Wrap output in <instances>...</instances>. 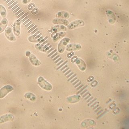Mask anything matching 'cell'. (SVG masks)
<instances>
[{"mask_svg":"<svg viewBox=\"0 0 129 129\" xmlns=\"http://www.w3.org/2000/svg\"><path fill=\"white\" fill-rule=\"evenodd\" d=\"M38 83L41 88L47 91H50L53 88L51 84L41 76L38 78Z\"/></svg>","mask_w":129,"mask_h":129,"instance_id":"1","label":"cell"},{"mask_svg":"<svg viewBox=\"0 0 129 129\" xmlns=\"http://www.w3.org/2000/svg\"><path fill=\"white\" fill-rule=\"evenodd\" d=\"M14 90L13 86L10 85L5 86L0 89V99H3L8 94Z\"/></svg>","mask_w":129,"mask_h":129,"instance_id":"2","label":"cell"},{"mask_svg":"<svg viewBox=\"0 0 129 129\" xmlns=\"http://www.w3.org/2000/svg\"><path fill=\"white\" fill-rule=\"evenodd\" d=\"M70 41V39L68 38H65L60 41L58 46V50L59 52L62 53L64 52L66 46H67Z\"/></svg>","mask_w":129,"mask_h":129,"instance_id":"3","label":"cell"},{"mask_svg":"<svg viewBox=\"0 0 129 129\" xmlns=\"http://www.w3.org/2000/svg\"><path fill=\"white\" fill-rule=\"evenodd\" d=\"M84 22L82 20H78L73 21L68 25V28L70 29H74L79 27L84 26Z\"/></svg>","mask_w":129,"mask_h":129,"instance_id":"4","label":"cell"},{"mask_svg":"<svg viewBox=\"0 0 129 129\" xmlns=\"http://www.w3.org/2000/svg\"><path fill=\"white\" fill-rule=\"evenodd\" d=\"M14 119V115L11 114H7L0 117V123L8 121H12Z\"/></svg>","mask_w":129,"mask_h":129,"instance_id":"5","label":"cell"},{"mask_svg":"<svg viewBox=\"0 0 129 129\" xmlns=\"http://www.w3.org/2000/svg\"><path fill=\"white\" fill-rule=\"evenodd\" d=\"M5 35L6 38H7L9 41L14 42L16 40V38L12 33L11 28L8 27L7 28L5 31Z\"/></svg>","mask_w":129,"mask_h":129,"instance_id":"6","label":"cell"},{"mask_svg":"<svg viewBox=\"0 0 129 129\" xmlns=\"http://www.w3.org/2000/svg\"><path fill=\"white\" fill-rule=\"evenodd\" d=\"M106 12L109 23L112 24L114 23L116 21V17L114 13L112 11L109 10H107Z\"/></svg>","mask_w":129,"mask_h":129,"instance_id":"7","label":"cell"},{"mask_svg":"<svg viewBox=\"0 0 129 129\" xmlns=\"http://www.w3.org/2000/svg\"><path fill=\"white\" fill-rule=\"evenodd\" d=\"M81 48V46L78 44H70L67 46L66 50L68 51L78 50Z\"/></svg>","mask_w":129,"mask_h":129,"instance_id":"8","label":"cell"},{"mask_svg":"<svg viewBox=\"0 0 129 129\" xmlns=\"http://www.w3.org/2000/svg\"><path fill=\"white\" fill-rule=\"evenodd\" d=\"M53 23L55 25L60 24V25H64L66 26H68L69 23L68 20L64 19H54L53 20Z\"/></svg>","mask_w":129,"mask_h":129,"instance_id":"9","label":"cell"},{"mask_svg":"<svg viewBox=\"0 0 129 129\" xmlns=\"http://www.w3.org/2000/svg\"><path fill=\"white\" fill-rule=\"evenodd\" d=\"M29 60L32 64H33V65L38 66L41 64V62L38 60L37 58L34 54H31V55H30L29 56Z\"/></svg>","mask_w":129,"mask_h":129,"instance_id":"10","label":"cell"},{"mask_svg":"<svg viewBox=\"0 0 129 129\" xmlns=\"http://www.w3.org/2000/svg\"><path fill=\"white\" fill-rule=\"evenodd\" d=\"M75 62L78 66V67L80 70L82 71H85V70L86 69V66H85V63L83 60L80 59H77Z\"/></svg>","mask_w":129,"mask_h":129,"instance_id":"11","label":"cell"},{"mask_svg":"<svg viewBox=\"0 0 129 129\" xmlns=\"http://www.w3.org/2000/svg\"><path fill=\"white\" fill-rule=\"evenodd\" d=\"M56 17L57 18H62V19H68L70 17V15L68 12L65 11H61L58 13L56 15Z\"/></svg>","mask_w":129,"mask_h":129,"instance_id":"12","label":"cell"},{"mask_svg":"<svg viewBox=\"0 0 129 129\" xmlns=\"http://www.w3.org/2000/svg\"><path fill=\"white\" fill-rule=\"evenodd\" d=\"M8 24V21L6 19H3L0 23V33L3 32L7 27Z\"/></svg>","mask_w":129,"mask_h":129,"instance_id":"13","label":"cell"},{"mask_svg":"<svg viewBox=\"0 0 129 129\" xmlns=\"http://www.w3.org/2000/svg\"><path fill=\"white\" fill-rule=\"evenodd\" d=\"M24 97L26 99L32 101H35L36 99V96L31 92H27L24 95Z\"/></svg>","mask_w":129,"mask_h":129,"instance_id":"14","label":"cell"},{"mask_svg":"<svg viewBox=\"0 0 129 129\" xmlns=\"http://www.w3.org/2000/svg\"><path fill=\"white\" fill-rule=\"evenodd\" d=\"M20 23H15V27L13 28L14 34L17 36H18L20 34V27H19V24Z\"/></svg>","mask_w":129,"mask_h":129,"instance_id":"15","label":"cell"},{"mask_svg":"<svg viewBox=\"0 0 129 129\" xmlns=\"http://www.w3.org/2000/svg\"><path fill=\"white\" fill-rule=\"evenodd\" d=\"M0 14L3 18L7 15V12L5 7L3 5H0Z\"/></svg>","mask_w":129,"mask_h":129,"instance_id":"16","label":"cell"},{"mask_svg":"<svg viewBox=\"0 0 129 129\" xmlns=\"http://www.w3.org/2000/svg\"><path fill=\"white\" fill-rule=\"evenodd\" d=\"M40 31H37L36 33L34 35H33V36H31L30 37H29V38H28L29 41H30V42H34V38H35V37H36L38 34H40Z\"/></svg>","mask_w":129,"mask_h":129,"instance_id":"17","label":"cell"},{"mask_svg":"<svg viewBox=\"0 0 129 129\" xmlns=\"http://www.w3.org/2000/svg\"><path fill=\"white\" fill-rule=\"evenodd\" d=\"M48 42V41H47V40H46V41L44 42H43L41 45H40V46H38V47H37L36 48H37V49H38V50H39L41 51V50H42V48L44 46H45V44H47Z\"/></svg>","mask_w":129,"mask_h":129,"instance_id":"18","label":"cell"},{"mask_svg":"<svg viewBox=\"0 0 129 129\" xmlns=\"http://www.w3.org/2000/svg\"><path fill=\"white\" fill-rule=\"evenodd\" d=\"M68 62V61H66L65 62H63V64H61L59 66H58V67L57 68V70H59V69H61V68L62 67H63V66H64V65H66V64Z\"/></svg>","mask_w":129,"mask_h":129,"instance_id":"19","label":"cell"},{"mask_svg":"<svg viewBox=\"0 0 129 129\" xmlns=\"http://www.w3.org/2000/svg\"><path fill=\"white\" fill-rule=\"evenodd\" d=\"M39 10L37 8H34V9L32 11V14L33 15H36L38 13Z\"/></svg>","mask_w":129,"mask_h":129,"instance_id":"20","label":"cell"},{"mask_svg":"<svg viewBox=\"0 0 129 129\" xmlns=\"http://www.w3.org/2000/svg\"><path fill=\"white\" fill-rule=\"evenodd\" d=\"M28 15V13H26V14H24V15H22V17H21L19 18V19H18V20H17V23H18L19 22H20L21 20H22L23 18H25V17H26V16H27V15Z\"/></svg>","mask_w":129,"mask_h":129,"instance_id":"21","label":"cell"},{"mask_svg":"<svg viewBox=\"0 0 129 129\" xmlns=\"http://www.w3.org/2000/svg\"><path fill=\"white\" fill-rule=\"evenodd\" d=\"M35 7V5L34 3H31L28 6V9L29 10H31L33 9V8Z\"/></svg>","mask_w":129,"mask_h":129,"instance_id":"22","label":"cell"},{"mask_svg":"<svg viewBox=\"0 0 129 129\" xmlns=\"http://www.w3.org/2000/svg\"><path fill=\"white\" fill-rule=\"evenodd\" d=\"M42 36V34L40 33V34H39V35H37L36 37H35V38H34V43H37L36 40L38 39L39 38H40V37L41 36Z\"/></svg>","mask_w":129,"mask_h":129,"instance_id":"23","label":"cell"},{"mask_svg":"<svg viewBox=\"0 0 129 129\" xmlns=\"http://www.w3.org/2000/svg\"><path fill=\"white\" fill-rule=\"evenodd\" d=\"M76 74H74V75H72L71 76L70 78H69L68 79V81H70L72 79H74L75 77L76 76Z\"/></svg>","mask_w":129,"mask_h":129,"instance_id":"24","label":"cell"},{"mask_svg":"<svg viewBox=\"0 0 129 129\" xmlns=\"http://www.w3.org/2000/svg\"><path fill=\"white\" fill-rule=\"evenodd\" d=\"M57 50H56V49H55V50H53V51H52V52H51L50 53V54H49V55H48V56H47V57H48V58H49V57H51L52 55H53L54 54H55L56 52H57Z\"/></svg>","mask_w":129,"mask_h":129,"instance_id":"25","label":"cell"},{"mask_svg":"<svg viewBox=\"0 0 129 129\" xmlns=\"http://www.w3.org/2000/svg\"><path fill=\"white\" fill-rule=\"evenodd\" d=\"M77 59H78V58H77V57L74 56L73 57H72V58L71 60V62H75L76 61V60H77Z\"/></svg>","mask_w":129,"mask_h":129,"instance_id":"26","label":"cell"},{"mask_svg":"<svg viewBox=\"0 0 129 129\" xmlns=\"http://www.w3.org/2000/svg\"><path fill=\"white\" fill-rule=\"evenodd\" d=\"M37 26L36 25H34V26L33 27H32L31 29H30V30H29V31H28V34H29V33H31V32H32V31L33 30H34V29H35L36 28H37Z\"/></svg>","mask_w":129,"mask_h":129,"instance_id":"27","label":"cell"},{"mask_svg":"<svg viewBox=\"0 0 129 129\" xmlns=\"http://www.w3.org/2000/svg\"><path fill=\"white\" fill-rule=\"evenodd\" d=\"M50 43H47L46 45H45V46H44L42 48V50H41V51H42V52L45 49H46L47 47H48L49 46H50Z\"/></svg>","mask_w":129,"mask_h":129,"instance_id":"28","label":"cell"},{"mask_svg":"<svg viewBox=\"0 0 129 129\" xmlns=\"http://www.w3.org/2000/svg\"><path fill=\"white\" fill-rule=\"evenodd\" d=\"M48 36H47V37H45V38H44V39H42V40H41L40 41V42H39V44H42V43L43 42H45V41H46V40H47V39H48Z\"/></svg>","mask_w":129,"mask_h":129,"instance_id":"29","label":"cell"},{"mask_svg":"<svg viewBox=\"0 0 129 129\" xmlns=\"http://www.w3.org/2000/svg\"><path fill=\"white\" fill-rule=\"evenodd\" d=\"M17 3H18V2H17V1H15V2H14V3L12 4V5L9 6L8 9H11V8H12V7H13L15 5H16V4H17Z\"/></svg>","mask_w":129,"mask_h":129,"instance_id":"30","label":"cell"},{"mask_svg":"<svg viewBox=\"0 0 129 129\" xmlns=\"http://www.w3.org/2000/svg\"><path fill=\"white\" fill-rule=\"evenodd\" d=\"M74 55V53L73 52H71L70 53H69V54H68V55H67V57H68V58H71Z\"/></svg>","mask_w":129,"mask_h":129,"instance_id":"31","label":"cell"},{"mask_svg":"<svg viewBox=\"0 0 129 129\" xmlns=\"http://www.w3.org/2000/svg\"><path fill=\"white\" fill-rule=\"evenodd\" d=\"M52 48V46L51 45H50V46H48V47H47L46 49H45V50H44L42 52H46L47 51H48L49 49H50L51 48Z\"/></svg>","mask_w":129,"mask_h":129,"instance_id":"32","label":"cell"},{"mask_svg":"<svg viewBox=\"0 0 129 129\" xmlns=\"http://www.w3.org/2000/svg\"><path fill=\"white\" fill-rule=\"evenodd\" d=\"M71 72H72V70L71 69L69 70L68 71H67L66 72L64 73V76H66L67 75H68Z\"/></svg>","mask_w":129,"mask_h":129,"instance_id":"33","label":"cell"},{"mask_svg":"<svg viewBox=\"0 0 129 129\" xmlns=\"http://www.w3.org/2000/svg\"><path fill=\"white\" fill-rule=\"evenodd\" d=\"M74 73H73V72H71L70 73H69V75H68L66 76L67 78L68 79L69 78H70L71 76L72 75H74Z\"/></svg>","mask_w":129,"mask_h":129,"instance_id":"34","label":"cell"},{"mask_svg":"<svg viewBox=\"0 0 129 129\" xmlns=\"http://www.w3.org/2000/svg\"><path fill=\"white\" fill-rule=\"evenodd\" d=\"M58 53L57 52H56L55 53V54H53V55H52L51 56V58L53 59V58L54 57H55L56 56H57L58 55Z\"/></svg>","mask_w":129,"mask_h":129,"instance_id":"35","label":"cell"},{"mask_svg":"<svg viewBox=\"0 0 129 129\" xmlns=\"http://www.w3.org/2000/svg\"><path fill=\"white\" fill-rule=\"evenodd\" d=\"M60 57V56L59 55H57V56H56L55 57H54V58H53V61H55L56 60H57L58 58H59Z\"/></svg>","mask_w":129,"mask_h":129,"instance_id":"36","label":"cell"},{"mask_svg":"<svg viewBox=\"0 0 129 129\" xmlns=\"http://www.w3.org/2000/svg\"><path fill=\"white\" fill-rule=\"evenodd\" d=\"M28 18H29V17H28V16H27V17H26L25 18H24V19H23L22 21H21L20 23H23V22H24L25 21H26V20H27V19H28Z\"/></svg>","mask_w":129,"mask_h":129,"instance_id":"37","label":"cell"},{"mask_svg":"<svg viewBox=\"0 0 129 129\" xmlns=\"http://www.w3.org/2000/svg\"><path fill=\"white\" fill-rule=\"evenodd\" d=\"M67 67H68V65H64V66H63L61 68V71H63V70H64V69H66V68H67Z\"/></svg>","mask_w":129,"mask_h":129,"instance_id":"38","label":"cell"},{"mask_svg":"<svg viewBox=\"0 0 129 129\" xmlns=\"http://www.w3.org/2000/svg\"><path fill=\"white\" fill-rule=\"evenodd\" d=\"M77 79V77L76 76V77H75V78H74V79H72L71 80V82L72 83L73 82H74L75 81H76V80Z\"/></svg>","mask_w":129,"mask_h":129,"instance_id":"39","label":"cell"},{"mask_svg":"<svg viewBox=\"0 0 129 129\" xmlns=\"http://www.w3.org/2000/svg\"><path fill=\"white\" fill-rule=\"evenodd\" d=\"M81 81L79 82H78V83L76 84V85H75V87L76 88L78 86H79L80 85H81Z\"/></svg>","mask_w":129,"mask_h":129,"instance_id":"40","label":"cell"},{"mask_svg":"<svg viewBox=\"0 0 129 129\" xmlns=\"http://www.w3.org/2000/svg\"><path fill=\"white\" fill-rule=\"evenodd\" d=\"M38 28H36L33 31H32V33H31V35H33L34 34H35L36 32H37V31H38Z\"/></svg>","mask_w":129,"mask_h":129,"instance_id":"41","label":"cell"},{"mask_svg":"<svg viewBox=\"0 0 129 129\" xmlns=\"http://www.w3.org/2000/svg\"><path fill=\"white\" fill-rule=\"evenodd\" d=\"M80 81L79 80L77 79L76 80V81H75L74 82H73L72 84L73 85H76V84H77L78 82H79Z\"/></svg>","mask_w":129,"mask_h":129,"instance_id":"42","label":"cell"},{"mask_svg":"<svg viewBox=\"0 0 129 129\" xmlns=\"http://www.w3.org/2000/svg\"><path fill=\"white\" fill-rule=\"evenodd\" d=\"M25 13V12H24V11H23V12H22L21 13H20V14H19V15H18V16H17V18H19V17H20L21 16H22V15H23Z\"/></svg>","mask_w":129,"mask_h":129,"instance_id":"43","label":"cell"},{"mask_svg":"<svg viewBox=\"0 0 129 129\" xmlns=\"http://www.w3.org/2000/svg\"><path fill=\"white\" fill-rule=\"evenodd\" d=\"M34 24H32L31 25H30L29 27H28V28H27V30H30V29H31V28L32 27H34Z\"/></svg>","mask_w":129,"mask_h":129,"instance_id":"44","label":"cell"},{"mask_svg":"<svg viewBox=\"0 0 129 129\" xmlns=\"http://www.w3.org/2000/svg\"><path fill=\"white\" fill-rule=\"evenodd\" d=\"M62 60L61 58H58L57 60H56L55 61V64H57L59 61Z\"/></svg>","mask_w":129,"mask_h":129,"instance_id":"45","label":"cell"},{"mask_svg":"<svg viewBox=\"0 0 129 129\" xmlns=\"http://www.w3.org/2000/svg\"><path fill=\"white\" fill-rule=\"evenodd\" d=\"M63 60H61V61H60V62H59L57 64V66L58 67V66H59L62 63H63Z\"/></svg>","mask_w":129,"mask_h":129,"instance_id":"46","label":"cell"},{"mask_svg":"<svg viewBox=\"0 0 129 129\" xmlns=\"http://www.w3.org/2000/svg\"><path fill=\"white\" fill-rule=\"evenodd\" d=\"M23 12V10H22V9H20L19 11H17V12L15 14V15H19V13H21V12Z\"/></svg>","mask_w":129,"mask_h":129,"instance_id":"47","label":"cell"},{"mask_svg":"<svg viewBox=\"0 0 129 129\" xmlns=\"http://www.w3.org/2000/svg\"><path fill=\"white\" fill-rule=\"evenodd\" d=\"M32 21H30L29 23H28V24L25 25V27H27L30 26V25L31 24H32Z\"/></svg>","mask_w":129,"mask_h":129,"instance_id":"48","label":"cell"},{"mask_svg":"<svg viewBox=\"0 0 129 129\" xmlns=\"http://www.w3.org/2000/svg\"><path fill=\"white\" fill-rule=\"evenodd\" d=\"M70 69V68L69 67L67 68L66 69H64V70H63V73H64L66 72L67 71H68Z\"/></svg>","mask_w":129,"mask_h":129,"instance_id":"49","label":"cell"},{"mask_svg":"<svg viewBox=\"0 0 129 129\" xmlns=\"http://www.w3.org/2000/svg\"><path fill=\"white\" fill-rule=\"evenodd\" d=\"M43 39V36H42V37H40V38H39L38 39V40H37L36 41H37V42H39L42 39Z\"/></svg>","mask_w":129,"mask_h":129,"instance_id":"50","label":"cell"},{"mask_svg":"<svg viewBox=\"0 0 129 129\" xmlns=\"http://www.w3.org/2000/svg\"><path fill=\"white\" fill-rule=\"evenodd\" d=\"M20 9H21L20 7H18V8H17V9H15V11H13V13H16L17 11H18L19 10H20Z\"/></svg>","mask_w":129,"mask_h":129,"instance_id":"51","label":"cell"},{"mask_svg":"<svg viewBox=\"0 0 129 129\" xmlns=\"http://www.w3.org/2000/svg\"><path fill=\"white\" fill-rule=\"evenodd\" d=\"M18 6H19V5H16L15 7H14L12 8V9H11V10H12V11H13L15 9H16L17 7H18Z\"/></svg>","mask_w":129,"mask_h":129,"instance_id":"52","label":"cell"},{"mask_svg":"<svg viewBox=\"0 0 129 129\" xmlns=\"http://www.w3.org/2000/svg\"><path fill=\"white\" fill-rule=\"evenodd\" d=\"M83 86H84V85H83V84H81L77 88V90H78L80 88H81V87H82Z\"/></svg>","mask_w":129,"mask_h":129,"instance_id":"53","label":"cell"},{"mask_svg":"<svg viewBox=\"0 0 129 129\" xmlns=\"http://www.w3.org/2000/svg\"><path fill=\"white\" fill-rule=\"evenodd\" d=\"M53 50H54V48H51L50 50H49L47 51V54H49V53H50L51 52H52V51Z\"/></svg>","mask_w":129,"mask_h":129,"instance_id":"54","label":"cell"},{"mask_svg":"<svg viewBox=\"0 0 129 129\" xmlns=\"http://www.w3.org/2000/svg\"><path fill=\"white\" fill-rule=\"evenodd\" d=\"M30 54H31V53H30V52L28 51V52H26V56H30Z\"/></svg>","mask_w":129,"mask_h":129,"instance_id":"55","label":"cell"},{"mask_svg":"<svg viewBox=\"0 0 129 129\" xmlns=\"http://www.w3.org/2000/svg\"><path fill=\"white\" fill-rule=\"evenodd\" d=\"M31 0H23V3L24 4H26V3H28V2H30Z\"/></svg>","mask_w":129,"mask_h":129,"instance_id":"56","label":"cell"},{"mask_svg":"<svg viewBox=\"0 0 129 129\" xmlns=\"http://www.w3.org/2000/svg\"><path fill=\"white\" fill-rule=\"evenodd\" d=\"M30 21V19H28L27 21H25V22H24V25H26V24L28 23L29 21Z\"/></svg>","mask_w":129,"mask_h":129,"instance_id":"57","label":"cell"},{"mask_svg":"<svg viewBox=\"0 0 129 129\" xmlns=\"http://www.w3.org/2000/svg\"><path fill=\"white\" fill-rule=\"evenodd\" d=\"M14 2H15V1L14 0H12L11 2H9V3H8L7 5H8V6H10L11 5L12 3H13Z\"/></svg>","mask_w":129,"mask_h":129,"instance_id":"58","label":"cell"},{"mask_svg":"<svg viewBox=\"0 0 129 129\" xmlns=\"http://www.w3.org/2000/svg\"><path fill=\"white\" fill-rule=\"evenodd\" d=\"M11 1V0H7V1L5 2V3H6V4H7V3H8L9 2H10Z\"/></svg>","mask_w":129,"mask_h":129,"instance_id":"59","label":"cell"},{"mask_svg":"<svg viewBox=\"0 0 129 129\" xmlns=\"http://www.w3.org/2000/svg\"><path fill=\"white\" fill-rule=\"evenodd\" d=\"M7 1V0H4V1Z\"/></svg>","mask_w":129,"mask_h":129,"instance_id":"60","label":"cell"}]
</instances>
